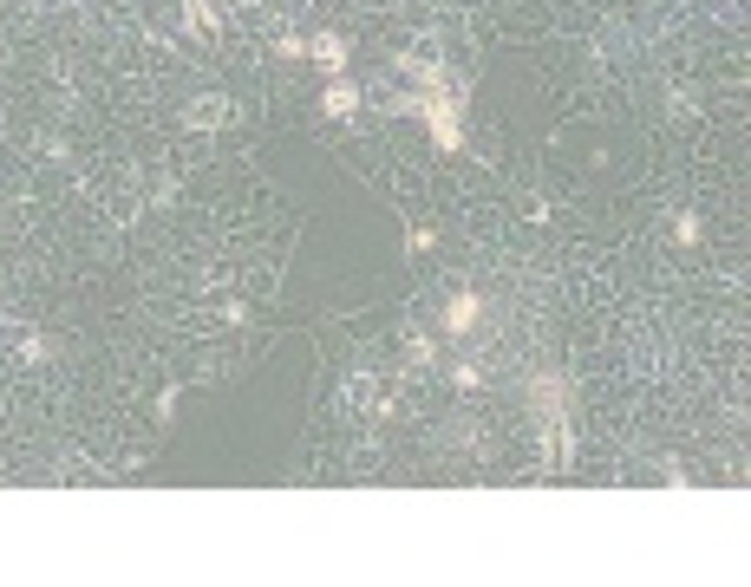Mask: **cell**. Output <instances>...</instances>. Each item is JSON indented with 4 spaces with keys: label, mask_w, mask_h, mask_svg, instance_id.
Returning <instances> with one entry per match:
<instances>
[{
    "label": "cell",
    "mask_w": 751,
    "mask_h": 587,
    "mask_svg": "<svg viewBox=\"0 0 751 587\" xmlns=\"http://www.w3.org/2000/svg\"><path fill=\"white\" fill-rule=\"evenodd\" d=\"M183 20H190V33H196V40H209V33L223 27V20H216V7H209V0H190V7H183Z\"/></svg>",
    "instance_id": "8992f818"
},
{
    "label": "cell",
    "mask_w": 751,
    "mask_h": 587,
    "mask_svg": "<svg viewBox=\"0 0 751 587\" xmlns=\"http://www.w3.org/2000/svg\"><path fill=\"white\" fill-rule=\"evenodd\" d=\"M673 242H699V216H680V222H673Z\"/></svg>",
    "instance_id": "52a82bcc"
},
{
    "label": "cell",
    "mask_w": 751,
    "mask_h": 587,
    "mask_svg": "<svg viewBox=\"0 0 751 587\" xmlns=\"http://www.w3.org/2000/svg\"><path fill=\"white\" fill-rule=\"evenodd\" d=\"M353 105H360V92H353L347 79H334V85H327V98H320V111H327V118H353Z\"/></svg>",
    "instance_id": "5b68a950"
},
{
    "label": "cell",
    "mask_w": 751,
    "mask_h": 587,
    "mask_svg": "<svg viewBox=\"0 0 751 587\" xmlns=\"http://www.w3.org/2000/svg\"><path fill=\"white\" fill-rule=\"evenodd\" d=\"M236 118V111H229V98H196L190 111H183V124H190V131H216V124H229Z\"/></svg>",
    "instance_id": "3957f363"
},
{
    "label": "cell",
    "mask_w": 751,
    "mask_h": 587,
    "mask_svg": "<svg viewBox=\"0 0 751 587\" xmlns=\"http://www.w3.org/2000/svg\"><path fill=\"white\" fill-rule=\"evenodd\" d=\"M307 59H314L320 72H347V40H340V33H314V46H307Z\"/></svg>",
    "instance_id": "7a4b0ae2"
},
{
    "label": "cell",
    "mask_w": 751,
    "mask_h": 587,
    "mask_svg": "<svg viewBox=\"0 0 751 587\" xmlns=\"http://www.w3.org/2000/svg\"><path fill=\"white\" fill-rule=\"evenodd\" d=\"M477 327V294H451L445 307V333H471Z\"/></svg>",
    "instance_id": "277c9868"
},
{
    "label": "cell",
    "mask_w": 751,
    "mask_h": 587,
    "mask_svg": "<svg viewBox=\"0 0 751 587\" xmlns=\"http://www.w3.org/2000/svg\"><path fill=\"white\" fill-rule=\"evenodd\" d=\"M412 111L425 124H432V137H438V151H458L464 144V124H458V98L451 92H425V98H412Z\"/></svg>",
    "instance_id": "6da1fadb"
}]
</instances>
